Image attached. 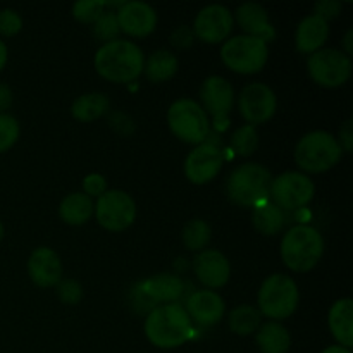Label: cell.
I'll list each match as a JSON object with an SVG mask.
<instances>
[{
	"mask_svg": "<svg viewBox=\"0 0 353 353\" xmlns=\"http://www.w3.org/2000/svg\"><path fill=\"white\" fill-rule=\"evenodd\" d=\"M145 57L137 43L114 40L103 43L95 54V69L110 83H131L143 72Z\"/></svg>",
	"mask_w": 353,
	"mask_h": 353,
	"instance_id": "obj_1",
	"label": "cell"
},
{
	"mask_svg": "<svg viewBox=\"0 0 353 353\" xmlns=\"http://www.w3.org/2000/svg\"><path fill=\"white\" fill-rule=\"evenodd\" d=\"M145 334L154 347L178 348L192 336V319L179 303H165L148 312Z\"/></svg>",
	"mask_w": 353,
	"mask_h": 353,
	"instance_id": "obj_2",
	"label": "cell"
},
{
	"mask_svg": "<svg viewBox=\"0 0 353 353\" xmlns=\"http://www.w3.org/2000/svg\"><path fill=\"white\" fill-rule=\"evenodd\" d=\"M324 254L323 234L312 226H295L281 241V259L295 272H309Z\"/></svg>",
	"mask_w": 353,
	"mask_h": 353,
	"instance_id": "obj_3",
	"label": "cell"
},
{
	"mask_svg": "<svg viewBox=\"0 0 353 353\" xmlns=\"http://www.w3.org/2000/svg\"><path fill=\"white\" fill-rule=\"evenodd\" d=\"M271 172L261 164H243L231 172L226 183L228 196L240 207H255L268 200Z\"/></svg>",
	"mask_w": 353,
	"mask_h": 353,
	"instance_id": "obj_4",
	"label": "cell"
},
{
	"mask_svg": "<svg viewBox=\"0 0 353 353\" xmlns=\"http://www.w3.org/2000/svg\"><path fill=\"white\" fill-rule=\"evenodd\" d=\"M341 150L336 138L326 131H312L300 138L295 148V162L300 169L312 174H321L340 162Z\"/></svg>",
	"mask_w": 353,
	"mask_h": 353,
	"instance_id": "obj_5",
	"label": "cell"
},
{
	"mask_svg": "<svg viewBox=\"0 0 353 353\" xmlns=\"http://www.w3.org/2000/svg\"><path fill=\"white\" fill-rule=\"evenodd\" d=\"M299 286L285 274H272L259 290V312L272 321H283L299 307Z\"/></svg>",
	"mask_w": 353,
	"mask_h": 353,
	"instance_id": "obj_6",
	"label": "cell"
},
{
	"mask_svg": "<svg viewBox=\"0 0 353 353\" xmlns=\"http://www.w3.org/2000/svg\"><path fill=\"white\" fill-rule=\"evenodd\" d=\"M168 123L176 138L190 145H200L209 137L210 123L205 110L192 99H179L169 107Z\"/></svg>",
	"mask_w": 353,
	"mask_h": 353,
	"instance_id": "obj_7",
	"label": "cell"
},
{
	"mask_svg": "<svg viewBox=\"0 0 353 353\" xmlns=\"http://www.w3.org/2000/svg\"><path fill=\"white\" fill-rule=\"evenodd\" d=\"M268 57V43L247 34L231 38L221 48V59L226 68L240 74H255L262 71Z\"/></svg>",
	"mask_w": 353,
	"mask_h": 353,
	"instance_id": "obj_8",
	"label": "cell"
},
{
	"mask_svg": "<svg viewBox=\"0 0 353 353\" xmlns=\"http://www.w3.org/2000/svg\"><path fill=\"white\" fill-rule=\"evenodd\" d=\"M307 69L314 81L324 88H338L352 76V59L336 48H323L307 61Z\"/></svg>",
	"mask_w": 353,
	"mask_h": 353,
	"instance_id": "obj_9",
	"label": "cell"
},
{
	"mask_svg": "<svg viewBox=\"0 0 353 353\" xmlns=\"http://www.w3.org/2000/svg\"><path fill=\"white\" fill-rule=\"evenodd\" d=\"M97 221L107 231H124L134 223L137 219V205L134 200L128 193L119 190H110L99 196V202L95 203Z\"/></svg>",
	"mask_w": 353,
	"mask_h": 353,
	"instance_id": "obj_10",
	"label": "cell"
},
{
	"mask_svg": "<svg viewBox=\"0 0 353 353\" xmlns=\"http://www.w3.org/2000/svg\"><path fill=\"white\" fill-rule=\"evenodd\" d=\"M269 193L274 200V205H278L285 212V210H296L305 207L314 199L316 186L309 176L290 171L272 179Z\"/></svg>",
	"mask_w": 353,
	"mask_h": 353,
	"instance_id": "obj_11",
	"label": "cell"
},
{
	"mask_svg": "<svg viewBox=\"0 0 353 353\" xmlns=\"http://www.w3.org/2000/svg\"><path fill=\"white\" fill-rule=\"evenodd\" d=\"M202 109L209 112L214 119L216 130H226L230 124V112L234 103L233 86L221 76H210L200 88Z\"/></svg>",
	"mask_w": 353,
	"mask_h": 353,
	"instance_id": "obj_12",
	"label": "cell"
},
{
	"mask_svg": "<svg viewBox=\"0 0 353 353\" xmlns=\"http://www.w3.org/2000/svg\"><path fill=\"white\" fill-rule=\"evenodd\" d=\"M276 95L271 90V86L264 83H250L245 86L238 99V107L243 119L250 126H259L264 124L274 116L276 112Z\"/></svg>",
	"mask_w": 353,
	"mask_h": 353,
	"instance_id": "obj_13",
	"label": "cell"
},
{
	"mask_svg": "<svg viewBox=\"0 0 353 353\" xmlns=\"http://www.w3.org/2000/svg\"><path fill=\"white\" fill-rule=\"evenodd\" d=\"M224 155L217 145L200 143L185 161V174L193 185H205L221 172Z\"/></svg>",
	"mask_w": 353,
	"mask_h": 353,
	"instance_id": "obj_14",
	"label": "cell"
},
{
	"mask_svg": "<svg viewBox=\"0 0 353 353\" xmlns=\"http://www.w3.org/2000/svg\"><path fill=\"white\" fill-rule=\"evenodd\" d=\"M181 279L172 274H157L134 286V299L147 309H155L157 303H174L183 295Z\"/></svg>",
	"mask_w": 353,
	"mask_h": 353,
	"instance_id": "obj_15",
	"label": "cell"
},
{
	"mask_svg": "<svg viewBox=\"0 0 353 353\" xmlns=\"http://www.w3.org/2000/svg\"><path fill=\"white\" fill-rule=\"evenodd\" d=\"M233 30V16L224 6H207L196 14L195 31L196 38L205 43H219L230 37Z\"/></svg>",
	"mask_w": 353,
	"mask_h": 353,
	"instance_id": "obj_16",
	"label": "cell"
},
{
	"mask_svg": "<svg viewBox=\"0 0 353 353\" xmlns=\"http://www.w3.org/2000/svg\"><path fill=\"white\" fill-rule=\"evenodd\" d=\"M116 16L119 30L130 37L143 38L157 26V14L145 2H123Z\"/></svg>",
	"mask_w": 353,
	"mask_h": 353,
	"instance_id": "obj_17",
	"label": "cell"
},
{
	"mask_svg": "<svg viewBox=\"0 0 353 353\" xmlns=\"http://www.w3.org/2000/svg\"><path fill=\"white\" fill-rule=\"evenodd\" d=\"M193 271L207 288H223L231 276L228 259L217 250H202L193 261Z\"/></svg>",
	"mask_w": 353,
	"mask_h": 353,
	"instance_id": "obj_18",
	"label": "cell"
},
{
	"mask_svg": "<svg viewBox=\"0 0 353 353\" xmlns=\"http://www.w3.org/2000/svg\"><path fill=\"white\" fill-rule=\"evenodd\" d=\"M31 281L40 288H52L62 281V264L59 255L47 247L37 248L28 261Z\"/></svg>",
	"mask_w": 353,
	"mask_h": 353,
	"instance_id": "obj_19",
	"label": "cell"
},
{
	"mask_svg": "<svg viewBox=\"0 0 353 353\" xmlns=\"http://www.w3.org/2000/svg\"><path fill=\"white\" fill-rule=\"evenodd\" d=\"M224 302L216 292L200 290L186 302V314L200 326H214L224 317Z\"/></svg>",
	"mask_w": 353,
	"mask_h": 353,
	"instance_id": "obj_20",
	"label": "cell"
},
{
	"mask_svg": "<svg viewBox=\"0 0 353 353\" xmlns=\"http://www.w3.org/2000/svg\"><path fill=\"white\" fill-rule=\"evenodd\" d=\"M236 21L245 31L247 37H254L269 43L276 38V31L269 23V14L259 3H243L236 10Z\"/></svg>",
	"mask_w": 353,
	"mask_h": 353,
	"instance_id": "obj_21",
	"label": "cell"
},
{
	"mask_svg": "<svg viewBox=\"0 0 353 353\" xmlns=\"http://www.w3.org/2000/svg\"><path fill=\"white\" fill-rule=\"evenodd\" d=\"M330 37V24L323 17L310 14L296 28V48L302 54H316Z\"/></svg>",
	"mask_w": 353,
	"mask_h": 353,
	"instance_id": "obj_22",
	"label": "cell"
},
{
	"mask_svg": "<svg viewBox=\"0 0 353 353\" xmlns=\"http://www.w3.org/2000/svg\"><path fill=\"white\" fill-rule=\"evenodd\" d=\"M330 330L340 347L352 348L353 345V302L341 299L330 310Z\"/></svg>",
	"mask_w": 353,
	"mask_h": 353,
	"instance_id": "obj_23",
	"label": "cell"
},
{
	"mask_svg": "<svg viewBox=\"0 0 353 353\" xmlns=\"http://www.w3.org/2000/svg\"><path fill=\"white\" fill-rule=\"evenodd\" d=\"M93 210H95V205L85 193H71L62 200L61 207H59L61 219L71 226H81V224L88 223Z\"/></svg>",
	"mask_w": 353,
	"mask_h": 353,
	"instance_id": "obj_24",
	"label": "cell"
},
{
	"mask_svg": "<svg viewBox=\"0 0 353 353\" xmlns=\"http://www.w3.org/2000/svg\"><path fill=\"white\" fill-rule=\"evenodd\" d=\"M257 347L262 353H286L292 347V338L285 326L278 323H268L257 331Z\"/></svg>",
	"mask_w": 353,
	"mask_h": 353,
	"instance_id": "obj_25",
	"label": "cell"
},
{
	"mask_svg": "<svg viewBox=\"0 0 353 353\" xmlns=\"http://www.w3.org/2000/svg\"><path fill=\"white\" fill-rule=\"evenodd\" d=\"M109 99L103 93H86L74 100L71 114L79 123H92L100 119L109 110Z\"/></svg>",
	"mask_w": 353,
	"mask_h": 353,
	"instance_id": "obj_26",
	"label": "cell"
},
{
	"mask_svg": "<svg viewBox=\"0 0 353 353\" xmlns=\"http://www.w3.org/2000/svg\"><path fill=\"white\" fill-rule=\"evenodd\" d=\"M178 71V59L169 50H157L147 59L143 72L152 83L169 81Z\"/></svg>",
	"mask_w": 353,
	"mask_h": 353,
	"instance_id": "obj_27",
	"label": "cell"
},
{
	"mask_svg": "<svg viewBox=\"0 0 353 353\" xmlns=\"http://www.w3.org/2000/svg\"><path fill=\"white\" fill-rule=\"evenodd\" d=\"M254 226L265 236H274L285 226V212L274 203H262L254 212Z\"/></svg>",
	"mask_w": 353,
	"mask_h": 353,
	"instance_id": "obj_28",
	"label": "cell"
},
{
	"mask_svg": "<svg viewBox=\"0 0 353 353\" xmlns=\"http://www.w3.org/2000/svg\"><path fill=\"white\" fill-rule=\"evenodd\" d=\"M230 330L240 336H248L261 326V312L250 305H241L231 310Z\"/></svg>",
	"mask_w": 353,
	"mask_h": 353,
	"instance_id": "obj_29",
	"label": "cell"
},
{
	"mask_svg": "<svg viewBox=\"0 0 353 353\" xmlns=\"http://www.w3.org/2000/svg\"><path fill=\"white\" fill-rule=\"evenodd\" d=\"M210 226L202 219H193L183 230V243L188 250L200 252L205 248L210 241Z\"/></svg>",
	"mask_w": 353,
	"mask_h": 353,
	"instance_id": "obj_30",
	"label": "cell"
},
{
	"mask_svg": "<svg viewBox=\"0 0 353 353\" xmlns=\"http://www.w3.org/2000/svg\"><path fill=\"white\" fill-rule=\"evenodd\" d=\"M259 145V137L257 131L250 124H245V126L238 128L233 134H231V147L241 157H248L255 152Z\"/></svg>",
	"mask_w": 353,
	"mask_h": 353,
	"instance_id": "obj_31",
	"label": "cell"
},
{
	"mask_svg": "<svg viewBox=\"0 0 353 353\" xmlns=\"http://www.w3.org/2000/svg\"><path fill=\"white\" fill-rule=\"evenodd\" d=\"M119 23H117V16L112 10H103L102 16L93 23V34L99 38L100 41H109L117 40V34H119Z\"/></svg>",
	"mask_w": 353,
	"mask_h": 353,
	"instance_id": "obj_32",
	"label": "cell"
},
{
	"mask_svg": "<svg viewBox=\"0 0 353 353\" xmlns=\"http://www.w3.org/2000/svg\"><path fill=\"white\" fill-rule=\"evenodd\" d=\"M107 3L100 2V0H81L72 6V16L83 24H93L100 16H102L103 9Z\"/></svg>",
	"mask_w": 353,
	"mask_h": 353,
	"instance_id": "obj_33",
	"label": "cell"
},
{
	"mask_svg": "<svg viewBox=\"0 0 353 353\" xmlns=\"http://www.w3.org/2000/svg\"><path fill=\"white\" fill-rule=\"evenodd\" d=\"M19 138V123L9 114H0V154L14 147Z\"/></svg>",
	"mask_w": 353,
	"mask_h": 353,
	"instance_id": "obj_34",
	"label": "cell"
},
{
	"mask_svg": "<svg viewBox=\"0 0 353 353\" xmlns=\"http://www.w3.org/2000/svg\"><path fill=\"white\" fill-rule=\"evenodd\" d=\"M23 28V19L12 9H6L0 12V34L2 37H14Z\"/></svg>",
	"mask_w": 353,
	"mask_h": 353,
	"instance_id": "obj_35",
	"label": "cell"
},
{
	"mask_svg": "<svg viewBox=\"0 0 353 353\" xmlns=\"http://www.w3.org/2000/svg\"><path fill=\"white\" fill-rule=\"evenodd\" d=\"M57 295L61 302L68 303V305H76L81 300L83 290L79 283L72 281V279H65L57 285Z\"/></svg>",
	"mask_w": 353,
	"mask_h": 353,
	"instance_id": "obj_36",
	"label": "cell"
},
{
	"mask_svg": "<svg viewBox=\"0 0 353 353\" xmlns=\"http://www.w3.org/2000/svg\"><path fill=\"white\" fill-rule=\"evenodd\" d=\"M83 190H85V195L92 196H100L107 192V181L102 174H88L83 179Z\"/></svg>",
	"mask_w": 353,
	"mask_h": 353,
	"instance_id": "obj_37",
	"label": "cell"
},
{
	"mask_svg": "<svg viewBox=\"0 0 353 353\" xmlns=\"http://www.w3.org/2000/svg\"><path fill=\"white\" fill-rule=\"evenodd\" d=\"M341 10V3L336 0H323V2L316 3V16L323 17L324 21H330L336 17Z\"/></svg>",
	"mask_w": 353,
	"mask_h": 353,
	"instance_id": "obj_38",
	"label": "cell"
},
{
	"mask_svg": "<svg viewBox=\"0 0 353 353\" xmlns=\"http://www.w3.org/2000/svg\"><path fill=\"white\" fill-rule=\"evenodd\" d=\"M340 147L341 150L345 152H352V147H353V130H352V121H347V123L341 126L340 130Z\"/></svg>",
	"mask_w": 353,
	"mask_h": 353,
	"instance_id": "obj_39",
	"label": "cell"
},
{
	"mask_svg": "<svg viewBox=\"0 0 353 353\" xmlns=\"http://www.w3.org/2000/svg\"><path fill=\"white\" fill-rule=\"evenodd\" d=\"M12 103V92L7 85L0 83V114H3V110H7Z\"/></svg>",
	"mask_w": 353,
	"mask_h": 353,
	"instance_id": "obj_40",
	"label": "cell"
},
{
	"mask_svg": "<svg viewBox=\"0 0 353 353\" xmlns=\"http://www.w3.org/2000/svg\"><path fill=\"white\" fill-rule=\"evenodd\" d=\"M7 64V47L2 40H0V71L6 68Z\"/></svg>",
	"mask_w": 353,
	"mask_h": 353,
	"instance_id": "obj_41",
	"label": "cell"
},
{
	"mask_svg": "<svg viewBox=\"0 0 353 353\" xmlns=\"http://www.w3.org/2000/svg\"><path fill=\"white\" fill-rule=\"evenodd\" d=\"M352 37H353V30H348L347 37H345V50H347V54H345V55H348V57H350V55L353 54V47H352Z\"/></svg>",
	"mask_w": 353,
	"mask_h": 353,
	"instance_id": "obj_42",
	"label": "cell"
},
{
	"mask_svg": "<svg viewBox=\"0 0 353 353\" xmlns=\"http://www.w3.org/2000/svg\"><path fill=\"white\" fill-rule=\"evenodd\" d=\"M323 353H352L350 348L340 347V345H333V347H327Z\"/></svg>",
	"mask_w": 353,
	"mask_h": 353,
	"instance_id": "obj_43",
	"label": "cell"
},
{
	"mask_svg": "<svg viewBox=\"0 0 353 353\" xmlns=\"http://www.w3.org/2000/svg\"><path fill=\"white\" fill-rule=\"evenodd\" d=\"M2 238H3V226L2 223H0V241H2Z\"/></svg>",
	"mask_w": 353,
	"mask_h": 353,
	"instance_id": "obj_44",
	"label": "cell"
}]
</instances>
